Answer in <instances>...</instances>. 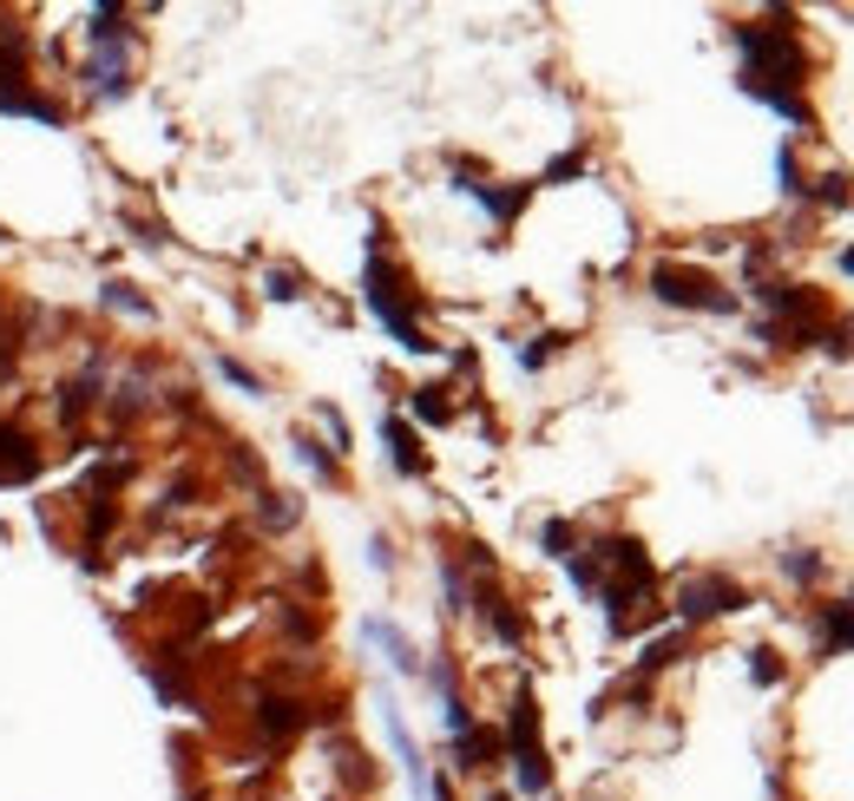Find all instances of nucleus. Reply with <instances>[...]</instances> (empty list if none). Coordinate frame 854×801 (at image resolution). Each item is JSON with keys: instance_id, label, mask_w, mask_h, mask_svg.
Segmentation results:
<instances>
[{"instance_id": "c85d7f7f", "label": "nucleus", "mask_w": 854, "mask_h": 801, "mask_svg": "<svg viewBox=\"0 0 854 801\" xmlns=\"http://www.w3.org/2000/svg\"><path fill=\"white\" fill-rule=\"evenodd\" d=\"M776 178H783V197H802V158H796V145L776 151Z\"/></svg>"}, {"instance_id": "0eeeda50", "label": "nucleus", "mask_w": 854, "mask_h": 801, "mask_svg": "<svg viewBox=\"0 0 854 801\" xmlns=\"http://www.w3.org/2000/svg\"><path fill=\"white\" fill-rule=\"evenodd\" d=\"M382 447H388V467L401 480H428V454H421V434L401 421V414H382Z\"/></svg>"}, {"instance_id": "bb28decb", "label": "nucleus", "mask_w": 854, "mask_h": 801, "mask_svg": "<svg viewBox=\"0 0 854 801\" xmlns=\"http://www.w3.org/2000/svg\"><path fill=\"white\" fill-rule=\"evenodd\" d=\"M296 513H303V506H296L289 493H263V526H270V533H289Z\"/></svg>"}, {"instance_id": "c756f323", "label": "nucleus", "mask_w": 854, "mask_h": 801, "mask_svg": "<svg viewBox=\"0 0 854 801\" xmlns=\"http://www.w3.org/2000/svg\"><path fill=\"white\" fill-rule=\"evenodd\" d=\"M263 296H270V302H296V296H303V276H296V270H270V276H263Z\"/></svg>"}, {"instance_id": "6ab92c4d", "label": "nucleus", "mask_w": 854, "mask_h": 801, "mask_svg": "<svg viewBox=\"0 0 854 801\" xmlns=\"http://www.w3.org/2000/svg\"><path fill=\"white\" fill-rule=\"evenodd\" d=\"M414 421H428V427H447L454 421V401H447V388H414Z\"/></svg>"}, {"instance_id": "ddd939ff", "label": "nucleus", "mask_w": 854, "mask_h": 801, "mask_svg": "<svg viewBox=\"0 0 854 801\" xmlns=\"http://www.w3.org/2000/svg\"><path fill=\"white\" fill-rule=\"evenodd\" d=\"M26 79V33L20 26H0V99H13Z\"/></svg>"}, {"instance_id": "9b49d317", "label": "nucleus", "mask_w": 854, "mask_h": 801, "mask_svg": "<svg viewBox=\"0 0 854 801\" xmlns=\"http://www.w3.org/2000/svg\"><path fill=\"white\" fill-rule=\"evenodd\" d=\"M303 723H309V710H303L296 697H263V703H257V730H263L270 743H289Z\"/></svg>"}, {"instance_id": "72a5a7b5", "label": "nucleus", "mask_w": 854, "mask_h": 801, "mask_svg": "<svg viewBox=\"0 0 854 801\" xmlns=\"http://www.w3.org/2000/svg\"><path fill=\"white\" fill-rule=\"evenodd\" d=\"M842 276H854V243L842 250Z\"/></svg>"}, {"instance_id": "423d86ee", "label": "nucleus", "mask_w": 854, "mask_h": 801, "mask_svg": "<svg viewBox=\"0 0 854 801\" xmlns=\"http://www.w3.org/2000/svg\"><path fill=\"white\" fill-rule=\"evenodd\" d=\"M86 85H92L99 99H125V92H132V39H125V46H99V53L86 59Z\"/></svg>"}, {"instance_id": "a211bd4d", "label": "nucleus", "mask_w": 854, "mask_h": 801, "mask_svg": "<svg viewBox=\"0 0 854 801\" xmlns=\"http://www.w3.org/2000/svg\"><path fill=\"white\" fill-rule=\"evenodd\" d=\"M0 112L7 118H39V125H59L66 112L53 105V99H39V92H13V99H0Z\"/></svg>"}, {"instance_id": "5701e85b", "label": "nucleus", "mask_w": 854, "mask_h": 801, "mask_svg": "<svg viewBox=\"0 0 854 801\" xmlns=\"http://www.w3.org/2000/svg\"><path fill=\"white\" fill-rule=\"evenodd\" d=\"M217 375H224L230 388H243L250 401H263V394H270V388H263V375H257V368H243L237 355H217Z\"/></svg>"}, {"instance_id": "9d476101", "label": "nucleus", "mask_w": 854, "mask_h": 801, "mask_svg": "<svg viewBox=\"0 0 854 801\" xmlns=\"http://www.w3.org/2000/svg\"><path fill=\"white\" fill-rule=\"evenodd\" d=\"M362 638H368V644H382V651H388V664H395L401 677H421V657H414V638H408L401 625H388V618H362Z\"/></svg>"}, {"instance_id": "f257e3e1", "label": "nucleus", "mask_w": 854, "mask_h": 801, "mask_svg": "<svg viewBox=\"0 0 854 801\" xmlns=\"http://www.w3.org/2000/svg\"><path fill=\"white\" fill-rule=\"evenodd\" d=\"M362 302L375 309V322L408 348V355H434V342H428V329L414 322V289H408V276L388 263V250H382V224H375V243H368V263H362Z\"/></svg>"}, {"instance_id": "1a4fd4ad", "label": "nucleus", "mask_w": 854, "mask_h": 801, "mask_svg": "<svg viewBox=\"0 0 854 801\" xmlns=\"http://www.w3.org/2000/svg\"><path fill=\"white\" fill-rule=\"evenodd\" d=\"M39 473V454H33V440H26V427L20 421H0V487H26Z\"/></svg>"}, {"instance_id": "412c9836", "label": "nucleus", "mask_w": 854, "mask_h": 801, "mask_svg": "<svg viewBox=\"0 0 854 801\" xmlns=\"http://www.w3.org/2000/svg\"><path fill=\"white\" fill-rule=\"evenodd\" d=\"M802 197H816V204H829V210H842V204H849V197H854V178H849V171H822V178H816V184H809Z\"/></svg>"}, {"instance_id": "2eb2a0df", "label": "nucleus", "mask_w": 854, "mask_h": 801, "mask_svg": "<svg viewBox=\"0 0 854 801\" xmlns=\"http://www.w3.org/2000/svg\"><path fill=\"white\" fill-rule=\"evenodd\" d=\"M289 454H296V460L309 467V480H322V487H335V480H342V460H335V454H329L322 440H309V434H296V440H289Z\"/></svg>"}, {"instance_id": "e433bc0d", "label": "nucleus", "mask_w": 854, "mask_h": 801, "mask_svg": "<svg viewBox=\"0 0 854 801\" xmlns=\"http://www.w3.org/2000/svg\"><path fill=\"white\" fill-rule=\"evenodd\" d=\"M0 237H7V230H0Z\"/></svg>"}, {"instance_id": "39448f33", "label": "nucleus", "mask_w": 854, "mask_h": 801, "mask_svg": "<svg viewBox=\"0 0 854 801\" xmlns=\"http://www.w3.org/2000/svg\"><path fill=\"white\" fill-rule=\"evenodd\" d=\"M454 191H467V197H474L493 224H513L539 184H506V191H500V184H480V171H474V164H454Z\"/></svg>"}, {"instance_id": "b1692460", "label": "nucleus", "mask_w": 854, "mask_h": 801, "mask_svg": "<svg viewBox=\"0 0 854 801\" xmlns=\"http://www.w3.org/2000/svg\"><path fill=\"white\" fill-rule=\"evenodd\" d=\"M105 309H118V316H138V322H151V302L132 289V283H105Z\"/></svg>"}, {"instance_id": "7c9ffc66", "label": "nucleus", "mask_w": 854, "mask_h": 801, "mask_svg": "<svg viewBox=\"0 0 854 801\" xmlns=\"http://www.w3.org/2000/svg\"><path fill=\"white\" fill-rule=\"evenodd\" d=\"M750 684H756V690H776V684H783L776 651H750Z\"/></svg>"}, {"instance_id": "20e7f679", "label": "nucleus", "mask_w": 854, "mask_h": 801, "mask_svg": "<svg viewBox=\"0 0 854 801\" xmlns=\"http://www.w3.org/2000/svg\"><path fill=\"white\" fill-rule=\"evenodd\" d=\"M750 605V592L724 572H697L677 585V625H710V618H737Z\"/></svg>"}, {"instance_id": "4be33fe9", "label": "nucleus", "mask_w": 854, "mask_h": 801, "mask_svg": "<svg viewBox=\"0 0 854 801\" xmlns=\"http://www.w3.org/2000/svg\"><path fill=\"white\" fill-rule=\"evenodd\" d=\"M539 546H546V559H559V565H566V559L579 552V533H572V519H546V526H539Z\"/></svg>"}, {"instance_id": "7ed1b4c3", "label": "nucleus", "mask_w": 854, "mask_h": 801, "mask_svg": "<svg viewBox=\"0 0 854 801\" xmlns=\"http://www.w3.org/2000/svg\"><path fill=\"white\" fill-rule=\"evenodd\" d=\"M651 296L658 302H671V309H697V316H730L737 309V289H724L710 270H697V263H651Z\"/></svg>"}, {"instance_id": "dca6fc26", "label": "nucleus", "mask_w": 854, "mask_h": 801, "mask_svg": "<svg viewBox=\"0 0 854 801\" xmlns=\"http://www.w3.org/2000/svg\"><path fill=\"white\" fill-rule=\"evenodd\" d=\"M684 644H691V638H684V625H677V631H664V638H651V644H645V657H638V684H645V677H658L664 664H677V657H684Z\"/></svg>"}, {"instance_id": "2f4dec72", "label": "nucleus", "mask_w": 854, "mask_h": 801, "mask_svg": "<svg viewBox=\"0 0 854 801\" xmlns=\"http://www.w3.org/2000/svg\"><path fill=\"white\" fill-rule=\"evenodd\" d=\"M368 565H375V572H388V565H395V552H388V539H382V533L368 539Z\"/></svg>"}, {"instance_id": "f704fd0d", "label": "nucleus", "mask_w": 854, "mask_h": 801, "mask_svg": "<svg viewBox=\"0 0 854 801\" xmlns=\"http://www.w3.org/2000/svg\"><path fill=\"white\" fill-rule=\"evenodd\" d=\"M487 801H513V796H506V789H493V796H487Z\"/></svg>"}, {"instance_id": "cd10ccee", "label": "nucleus", "mask_w": 854, "mask_h": 801, "mask_svg": "<svg viewBox=\"0 0 854 801\" xmlns=\"http://www.w3.org/2000/svg\"><path fill=\"white\" fill-rule=\"evenodd\" d=\"M585 171V145H572V151H559L553 164H546V178L539 184H566V178H579Z\"/></svg>"}, {"instance_id": "aec40b11", "label": "nucleus", "mask_w": 854, "mask_h": 801, "mask_svg": "<svg viewBox=\"0 0 854 801\" xmlns=\"http://www.w3.org/2000/svg\"><path fill=\"white\" fill-rule=\"evenodd\" d=\"M441 598H447V605H441L447 618H460V611L474 605V592H467V579H460V559H441Z\"/></svg>"}, {"instance_id": "c9c22d12", "label": "nucleus", "mask_w": 854, "mask_h": 801, "mask_svg": "<svg viewBox=\"0 0 854 801\" xmlns=\"http://www.w3.org/2000/svg\"><path fill=\"white\" fill-rule=\"evenodd\" d=\"M842 605H854V579H849V592H842Z\"/></svg>"}, {"instance_id": "6e6552de", "label": "nucleus", "mask_w": 854, "mask_h": 801, "mask_svg": "<svg viewBox=\"0 0 854 801\" xmlns=\"http://www.w3.org/2000/svg\"><path fill=\"white\" fill-rule=\"evenodd\" d=\"M480 618L493 625V638H500L506 651H520V644H526V611H520V605H513V598H506L493 579L480 585Z\"/></svg>"}, {"instance_id": "f3484780", "label": "nucleus", "mask_w": 854, "mask_h": 801, "mask_svg": "<svg viewBox=\"0 0 854 801\" xmlns=\"http://www.w3.org/2000/svg\"><path fill=\"white\" fill-rule=\"evenodd\" d=\"M822 572H829L822 552H809V546H789V552H783V579H789V585H816Z\"/></svg>"}, {"instance_id": "4468645a", "label": "nucleus", "mask_w": 854, "mask_h": 801, "mask_svg": "<svg viewBox=\"0 0 854 801\" xmlns=\"http://www.w3.org/2000/svg\"><path fill=\"white\" fill-rule=\"evenodd\" d=\"M816 631H822V651H829V657H835V651H854V605H842V598L822 605V611H816Z\"/></svg>"}, {"instance_id": "f03ea898", "label": "nucleus", "mask_w": 854, "mask_h": 801, "mask_svg": "<svg viewBox=\"0 0 854 801\" xmlns=\"http://www.w3.org/2000/svg\"><path fill=\"white\" fill-rule=\"evenodd\" d=\"M500 749H506V763H513V789H520V796H546V789H553V763H546V743H539V703H533V684L513 690V710H506Z\"/></svg>"}, {"instance_id": "a878e982", "label": "nucleus", "mask_w": 854, "mask_h": 801, "mask_svg": "<svg viewBox=\"0 0 854 801\" xmlns=\"http://www.w3.org/2000/svg\"><path fill=\"white\" fill-rule=\"evenodd\" d=\"M316 421L329 427V454L342 460V454H349V421H342V408H335V401H316Z\"/></svg>"}, {"instance_id": "393cba45", "label": "nucleus", "mask_w": 854, "mask_h": 801, "mask_svg": "<svg viewBox=\"0 0 854 801\" xmlns=\"http://www.w3.org/2000/svg\"><path fill=\"white\" fill-rule=\"evenodd\" d=\"M559 348H566V335H559V329H553V335H533V342L520 348V368H526V375H539V368H546Z\"/></svg>"}, {"instance_id": "f8f14e48", "label": "nucleus", "mask_w": 854, "mask_h": 801, "mask_svg": "<svg viewBox=\"0 0 854 801\" xmlns=\"http://www.w3.org/2000/svg\"><path fill=\"white\" fill-rule=\"evenodd\" d=\"M500 756H506V749H500V730H480V723H474L467 736H454V769H474V776H480V769H493Z\"/></svg>"}, {"instance_id": "473e14b6", "label": "nucleus", "mask_w": 854, "mask_h": 801, "mask_svg": "<svg viewBox=\"0 0 854 801\" xmlns=\"http://www.w3.org/2000/svg\"><path fill=\"white\" fill-rule=\"evenodd\" d=\"M428 801H454V782H447V776H428Z\"/></svg>"}]
</instances>
